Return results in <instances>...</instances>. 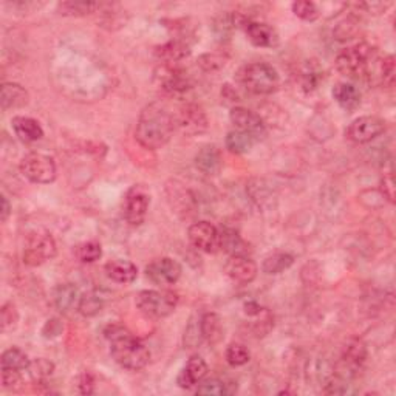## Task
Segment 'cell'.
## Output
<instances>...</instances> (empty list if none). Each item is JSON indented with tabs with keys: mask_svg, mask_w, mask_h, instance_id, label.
Masks as SVG:
<instances>
[{
	"mask_svg": "<svg viewBox=\"0 0 396 396\" xmlns=\"http://www.w3.org/2000/svg\"><path fill=\"white\" fill-rule=\"evenodd\" d=\"M29 95L24 87L14 82H6L2 86V93H0V102H2V110L20 109L28 104Z\"/></svg>",
	"mask_w": 396,
	"mask_h": 396,
	"instance_id": "19",
	"label": "cell"
},
{
	"mask_svg": "<svg viewBox=\"0 0 396 396\" xmlns=\"http://www.w3.org/2000/svg\"><path fill=\"white\" fill-rule=\"evenodd\" d=\"M93 387H95V379L90 375V373H84L79 378V390L81 393L88 395V393H93Z\"/></svg>",
	"mask_w": 396,
	"mask_h": 396,
	"instance_id": "41",
	"label": "cell"
},
{
	"mask_svg": "<svg viewBox=\"0 0 396 396\" xmlns=\"http://www.w3.org/2000/svg\"><path fill=\"white\" fill-rule=\"evenodd\" d=\"M104 308V297L95 291H88V293L82 294L79 299L78 311L84 318H93L100 315Z\"/></svg>",
	"mask_w": 396,
	"mask_h": 396,
	"instance_id": "29",
	"label": "cell"
},
{
	"mask_svg": "<svg viewBox=\"0 0 396 396\" xmlns=\"http://www.w3.org/2000/svg\"><path fill=\"white\" fill-rule=\"evenodd\" d=\"M256 138L248 135V133L240 130H233L228 133L226 137V147L229 152L233 153H246L250 152L252 146L256 144Z\"/></svg>",
	"mask_w": 396,
	"mask_h": 396,
	"instance_id": "28",
	"label": "cell"
},
{
	"mask_svg": "<svg viewBox=\"0 0 396 396\" xmlns=\"http://www.w3.org/2000/svg\"><path fill=\"white\" fill-rule=\"evenodd\" d=\"M20 172L32 183L48 184L56 178V164L55 160L46 153L32 152L22 158Z\"/></svg>",
	"mask_w": 396,
	"mask_h": 396,
	"instance_id": "6",
	"label": "cell"
},
{
	"mask_svg": "<svg viewBox=\"0 0 396 396\" xmlns=\"http://www.w3.org/2000/svg\"><path fill=\"white\" fill-rule=\"evenodd\" d=\"M231 123L234 124L235 130L248 133L256 139H260L265 135V124L257 114L245 109V107H234L229 114Z\"/></svg>",
	"mask_w": 396,
	"mask_h": 396,
	"instance_id": "14",
	"label": "cell"
},
{
	"mask_svg": "<svg viewBox=\"0 0 396 396\" xmlns=\"http://www.w3.org/2000/svg\"><path fill=\"white\" fill-rule=\"evenodd\" d=\"M333 98L343 110H347V111L356 110L361 104L360 90H357L355 86L347 84V82H342V84H338L334 87Z\"/></svg>",
	"mask_w": 396,
	"mask_h": 396,
	"instance_id": "24",
	"label": "cell"
},
{
	"mask_svg": "<svg viewBox=\"0 0 396 396\" xmlns=\"http://www.w3.org/2000/svg\"><path fill=\"white\" fill-rule=\"evenodd\" d=\"M13 130L16 133V137L24 141V143H34L43 137V130L41 124L33 118L28 116H16L11 121Z\"/></svg>",
	"mask_w": 396,
	"mask_h": 396,
	"instance_id": "18",
	"label": "cell"
},
{
	"mask_svg": "<svg viewBox=\"0 0 396 396\" xmlns=\"http://www.w3.org/2000/svg\"><path fill=\"white\" fill-rule=\"evenodd\" d=\"M383 62L384 59H378L373 48L365 43L342 50L336 57V67L343 76L369 82H375V78L383 82Z\"/></svg>",
	"mask_w": 396,
	"mask_h": 396,
	"instance_id": "2",
	"label": "cell"
},
{
	"mask_svg": "<svg viewBox=\"0 0 396 396\" xmlns=\"http://www.w3.org/2000/svg\"><path fill=\"white\" fill-rule=\"evenodd\" d=\"M229 384H226L225 381H221V379H207V381H201L198 388H197V393L198 395H217V396H220V395H229V393H233L228 388Z\"/></svg>",
	"mask_w": 396,
	"mask_h": 396,
	"instance_id": "35",
	"label": "cell"
},
{
	"mask_svg": "<svg viewBox=\"0 0 396 396\" xmlns=\"http://www.w3.org/2000/svg\"><path fill=\"white\" fill-rule=\"evenodd\" d=\"M294 264V257L288 252H275L268 256L261 264V271L265 274H280L287 271Z\"/></svg>",
	"mask_w": 396,
	"mask_h": 396,
	"instance_id": "27",
	"label": "cell"
},
{
	"mask_svg": "<svg viewBox=\"0 0 396 396\" xmlns=\"http://www.w3.org/2000/svg\"><path fill=\"white\" fill-rule=\"evenodd\" d=\"M243 25H245V33L248 36V39L251 41L252 46L261 48H273L279 43V34L271 25L254 20L245 22Z\"/></svg>",
	"mask_w": 396,
	"mask_h": 396,
	"instance_id": "16",
	"label": "cell"
},
{
	"mask_svg": "<svg viewBox=\"0 0 396 396\" xmlns=\"http://www.w3.org/2000/svg\"><path fill=\"white\" fill-rule=\"evenodd\" d=\"M174 129L175 116L163 104L153 102L141 111L135 137L141 146L149 151H156L169 143Z\"/></svg>",
	"mask_w": 396,
	"mask_h": 396,
	"instance_id": "1",
	"label": "cell"
},
{
	"mask_svg": "<svg viewBox=\"0 0 396 396\" xmlns=\"http://www.w3.org/2000/svg\"><path fill=\"white\" fill-rule=\"evenodd\" d=\"M385 132V121L378 116H361L348 125L346 135L357 144L369 143Z\"/></svg>",
	"mask_w": 396,
	"mask_h": 396,
	"instance_id": "12",
	"label": "cell"
},
{
	"mask_svg": "<svg viewBox=\"0 0 396 396\" xmlns=\"http://www.w3.org/2000/svg\"><path fill=\"white\" fill-rule=\"evenodd\" d=\"M196 166L206 175L219 174L221 168V155L215 146H205L196 156Z\"/></svg>",
	"mask_w": 396,
	"mask_h": 396,
	"instance_id": "20",
	"label": "cell"
},
{
	"mask_svg": "<svg viewBox=\"0 0 396 396\" xmlns=\"http://www.w3.org/2000/svg\"><path fill=\"white\" fill-rule=\"evenodd\" d=\"M191 88V81L186 74L177 69H169L163 78V90L170 96H182Z\"/></svg>",
	"mask_w": 396,
	"mask_h": 396,
	"instance_id": "25",
	"label": "cell"
},
{
	"mask_svg": "<svg viewBox=\"0 0 396 396\" xmlns=\"http://www.w3.org/2000/svg\"><path fill=\"white\" fill-rule=\"evenodd\" d=\"M245 313L251 318H256L264 313V308H261V306L256 302H248V303H245Z\"/></svg>",
	"mask_w": 396,
	"mask_h": 396,
	"instance_id": "42",
	"label": "cell"
},
{
	"mask_svg": "<svg viewBox=\"0 0 396 396\" xmlns=\"http://www.w3.org/2000/svg\"><path fill=\"white\" fill-rule=\"evenodd\" d=\"M225 273L228 278L242 285H248L254 279L257 278L259 268L256 261L246 256H233L225 265Z\"/></svg>",
	"mask_w": 396,
	"mask_h": 396,
	"instance_id": "15",
	"label": "cell"
},
{
	"mask_svg": "<svg viewBox=\"0 0 396 396\" xmlns=\"http://www.w3.org/2000/svg\"><path fill=\"white\" fill-rule=\"evenodd\" d=\"M10 212H11V206L8 203V200H6V197H2V214H0V220L6 221Z\"/></svg>",
	"mask_w": 396,
	"mask_h": 396,
	"instance_id": "43",
	"label": "cell"
},
{
	"mask_svg": "<svg viewBox=\"0 0 396 396\" xmlns=\"http://www.w3.org/2000/svg\"><path fill=\"white\" fill-rule=\"evenodd\" d=\"M102 256L101 245L98 242H86L76 248V257L82 264H93Z\"/></svg>",
	"mask_w": 396,
	"mask_h": 396,
	"instance_id": "34",
	"label": "cell"
},
{
	"mask_svg": "<svg viewBox=\"0 0 396 396\" xmlns=\"http://www.w3.org/2000/svg\"><path fill=\"white\" fill-rule=\"evenodd\" d=\"M18 322V311L16 306L13 303H5L2 308V328L4 332L11 330V328L16 327Z\"/></svg>",
	"mask_w": 396,
	"mask_h": 396,
	"instance_id": "37",
	"label": "cell"
},
{
	"mask_svg": "<svg viewBox=\"0 0 396 396\" xmlns=\"http://www.w3.org/2000/svg\"><path fill=\"white\" fill-rule=\"evenodd\" d=\"M207 364L201 356H192L177 378V384L182 388H192L200 384L207 375Z\"/></svg>",
	"mask_w": 396,
	"mask_h": 396,
	"instance_id": "17",
	"label": "cell"
},
{
	"mask_svg": "<svg viewBox=\"0 0 396 396\" xmlns=\"http://www.w3.org/2000/svg\"><path fill=\"white\" fill-rule=\"evenodd\" d=\"M293 13L297 18H301L302 20L313 22L319 18V10L318 6L313 2H294L293 4Z\"/></svg>",
	"mask_w": 396,
	"mask_h": 396,
	"instance_id": "36",
	"label": "cell"
},
{
	"mask_svg": "<svg viewBox=\"0 0 396 396\" xmlns=\"http://www.w3.org/2000/svg\"><path fill=\"white\" fill-rule=\"evenodd\" d=\"M221 248H225L233 256H246V245L233 231H225L221 234Z\"/></svg>",
	"mask_w": 396,
	"mask_h": 396,
	"instance_id": "33",
	"label": "cell"
},
{
	"mask_svg": "<svg viewBox=\"0 0 396 396\" xmlns=\"http://www.w3.org/2000/svg\"><path fill=\"white\" fill-rule=\"evenodd\" d=\"M29 360L28 356L22 351L20 348H8L4 351L2 355V367L4 369H14V370H28L29 367Z\"/></svg>",
	"mask_w": 396,
	"mask_h": 396,
	"instance_id": "30",
	"label": "cell"
},
{
	"mask_svg": "<svg viewBox=\"0 0 396 396\" xmlns=\"http://www.w3.org/2000/svg\"><path fill=\"white\" fill-rule=\"evenodd\" d=\"M155 55L160 61H164L166 64H175L188 57L191 55V48L183 41H170L161 47H156Z\"/></svg>",
	"mask_w": 396,
	"mask_h": 396,
	"instance_id": "22",
	"label": "cell"
},
{
	"mask_svg": "<svg viewBox=\"0 0 396 396\" xmlns=\"http://www.w3.org/2000/svg\"><path fill=\"white\" fill-rule=\"evenodd\" d=\"M182 265L177 260L170 257H161L151 261L146 266V278L151 280L153 285H158L161 288H168L182 278Z\"/></svg>",
	"mask_w": 396,
	"mask_h": 396,
	"instance_id": "8",
	"label": "cell"
},
{
	"mask_svg": "<svg viewBox=\"0 0 396 396\" xmlns=\"http://www.w3.org/2000/svg\"><path fill=\"white\" fill-rule=\"evenodd\" d=\"M79 289L73 283H61L55 289V305L61 313H69L79 305Z\"/></svg>",
	"mask_w": 396,
	"mask_h": 396,
	"instance_id": "23",
	"label": "cell"
},
{
	"mask_svg": "<svg viewBox=\"0 0 396 396\" xmlns=\"http://www.w3.org/2000/svg\"><path fill=\"white\" fill-rule=\"evenodd\" d=\"M56 256V242L48 233L37 231L27 238L24 261L28 266H39Z\"/></svg>",
	"mask_w": 396,
	"mask_h": 396,
	"instance_id": "7",
	"label": "cell"
},
{
	"mask_svg": "<svg viewBox=\"0 0 396 396\" xmlns=\"http://www.w3.org/2000/svg\"><path fill=\"white\" fill-rule=\"evenodd\" d=\"M221 319L215 313H206L200 319V334L206 342L217 343L221 339Z\"/></svg>",
	"mask_w": 396,
	"mask_h": 396,
	"instance_id": "26",
	"label": "cell"
},
{
	"mask_svg": "<svg viewBox=\"0 0 396 396\" xmlns=\"http://www.w3.org/2000/svg\"><path fill=\"white\" fill-rule=\"evenodd\" d=\"M20 371L14 369H4L2 367V384L5 388H14L20 384Z\"/></svg>",
	"mask_w": 396,
	"mask_h": 396,
	"instance_id": "39",
	"label": "cell"
},
{
	"mask_svg": "<svg viewBox=\"0 0 396 396\" xmlns=\"http://www.w3.org/2000/svg\"><path fill=\"white\" fill-rule=\"evenodd\" d=\"M175 125L180 127V130L186 135H198L207 129V116L203 109L196 104H186L178 111Z\"/></svg>",
	"mask_w": 396,
	"mask_h": 396,
	"instance_id": "13",
	"label": "cell"
},
{
	"mask_svg": "<svg viewBox=\"0 0 396 396\" xmlns=\"http://www.w3.org/2000/svg\"><path fill=\"white\" fill-rule=\"evenodd\" d=\"M225 356L228 364L233 365V367H240V365L248 364L251 360L250 350L246 348L243 343H231L226 348Z\"/></svg>",
	"mask_w": 396,
	"mask_h": 396,
	"instance_id": "32",
	"label": "cell"
},
{
	"mask_svg": "<svg viewBox=\"0 0 396 396\" xmlns=\"http://www.w3.org/2000/svg\"><path fill=\"white\" fill-rule=\"evenodd\" d=\"M28 370L32 371V376L41 379L43 376H48L51 375V371H53V364L46 361V360H37L36 362L29 364Z\"/></svg>",
	"mask_w": 396,
	"mask_h": 396,
	"instance_id": "38",
	"label": "cell"
},
{
	"mask_svg": "<svg viewBox=\"0 0 396 396\" xmlns=\"http://www.w3.org/2000/svg\"><path fill=\"white\" fill-rule=\"evenodd\" d=\"M135 303L137 308L143 313L144 316L152 319H161L174 313L178 305V296L174 291L144 289L137 296Z\"/></svg>",
	"mask_w": 396,
	"mask_h": 396,
	"instance_id": "5",
	"label": "cell"
},
{
	"mask_svg": "<svg viewBox=\"0 0 396 396\" xmlns=\"http://www.w3.org/2000/svg\"><path fill=\"white\" fill-rule=\"evenodd\" d=\"M381 191H383L384 197L393 203L395 201V180H393V174L388 172L387 175H384L383 180H381Z\"/></svg>",
	"mask_w": 396,
	"mask_h": 396,
	"instance_id": "40",
	"label": "cell"
},
{
	"mask_svg": "<svg viewBox=\"0 0 396 396\" xmlns=\"http://www.w3.org/2000/svg\"><path fill=\"white\" fill-rule=\"evenodd\" d=\"M100 6L96 2H62L57 5V10L62 16H86L95 13Z\"/></svg>",
	"mask_w": 396,
	"mask_h": 396,
	"instance_id": "31",
	"label": "cell"
},
{
	"mask_svg": "<svg viewBox=\"0 0 396 396\" xmlns=\"http://www.w3.org/2000/svg\"><path fill=\"white\" fill-rule=\"evenodd\" d=\"M189 242L196 246L198 251L214 254L221 248V234L219 233L212 223L197 221L191 225L188 231Z\"/></svg>",
	"mask_w": 396,
	"mask_h": 396,
	"instance_id": "11",
	"label": "cell"
},
{
	"mask_svg": "<svg viewBox=\"0 0 396 396\" xmlns=\"http://www.w3.org/2000/svg\"><path fill=\"white\" fill-rule=\"evenodd\" d=\"M149 205H151V193L144 186H132L127 191L124 200V217L127 223H130L132 226H139L146 219Z\"/></svg>",
	"mask_w": 396,
	"mask_h": 396,
	"instance_id": "9",
	"label": "cell"
},
{
	"mask_svg": "<svg viewBox=\"0 0 396 396\" xmlns=\"http://www.w3.org/2000/svg\"><path fill=\"white\" fill-rule=\"evenodd\" d=\"M242 86L254 95H271L279 87V74L270 64L254 62L238 73Z\"/></svg>",
	"mask_w": 396,
	"mask_h": 396,
	"instance_id": "4",
	"label": "cell"
},
{
	"mask_svg": "<svg viewBox=\"0 0 396 396\" xmlns=\"http://www.w3.org/2000/svg\"><path fill=\"white\" fill-rule=\"evenodd\" d=\"M365 357H367V348H365L362 341L353 339L351 342H348L347 347L343 348L336 376H339L346 381L355 378L357 375V371H360L364 365Z\"/></svg>",
	"mask_w": 396,
	"mask_h": 396,
	"instance_id": "10",
	"label": "cell"
},
{
	"mask_svg": "<svg viewBox=\"0 0 396 396\" xmlns=\"http://www.w3.org/2000/svg\"><path fill=\"white\" fill-rule=\"evenodd\" d=\"M107 278L116 283H132L137 279V266L129 260H111L106 265Z\"/></svg>",
	"mask_w": 396,
	"mask_h": 396,
	"instance_id": "21",
	"label": "cell"
},
{
	"mask_svg": "<svg viewBox=\"0 0 396 396\" xmlns=\"http://www.w3.org/2000/svg\"><path fill=\"white\" fill-rule=\"evenodd\" d=\"M106 338L110 341V351L116 364L130 371L144 369L151 360L147 347L125 328L114 325L106 330Z\"/></svg>",
	"mask_w": 396,
	"mask_h": 396,
	"instance_id": "3",
	"label": "cell"
}]
</instances>
